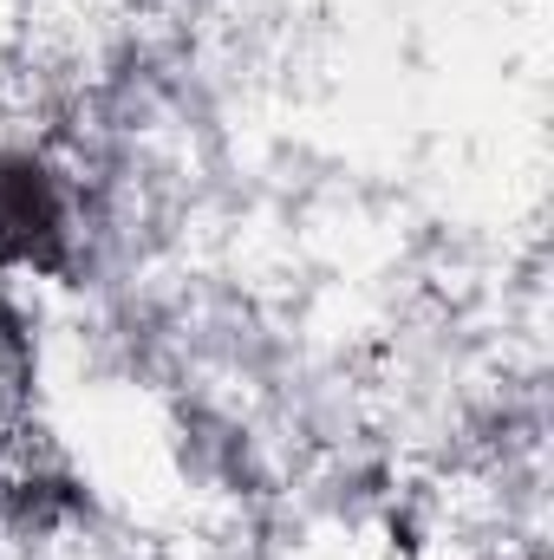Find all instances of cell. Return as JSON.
<instances>
[{
	"label": "cell",
	"instance_id": "1",
	"mask_svg": "<svg viewBox=\"0 0 554 560\" xmlns=\"http://www.w3.org/2000/svg\"><path fill=\"white\" fill-rule=\"evenodd\" d=\"M66 235V176L33 150H0V268H59Z\"/></svg>",
	"mask_w": 554,
	"mask_h": 560
}]
</instances>
